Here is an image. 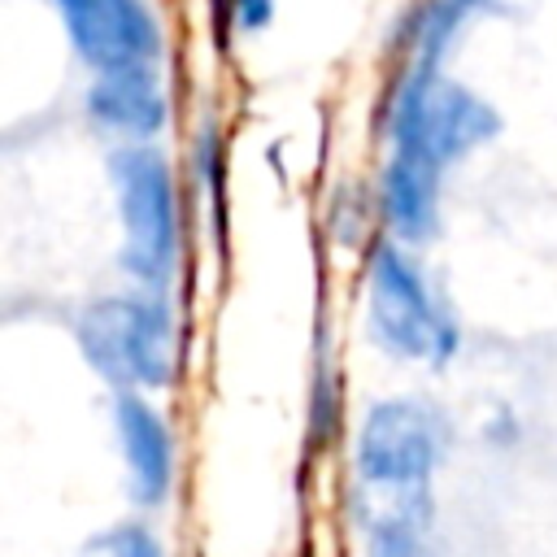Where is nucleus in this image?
I'll list each match as a JSON object with an SVG mask.
<instances>
[{
  "mask_svg": "<svg viewBox=\"0 0 557 557\" xmlns=\"http://www.w3.org/2000/svg\"><path fill=\"white\" fill-rule=\"evenodd\" d=\"M440 457L444 422L422 400H379L357 426V474L383 500L379 509L431 513V479Z\"/></svg>",
  "mask_w": 557,
  "mask_h": 557,
  "instance_id": "f257e3e1",
  "label": "nucleus"
},
{
  "mask_svg": "<svg viewBox=\"0 0 557 557\" xmlns=\"http://www.w3.org/2000/svg\"><path fill=\"white\" fill-rule=\"evenodd\" d=\"M500 117L487 100H479L470 87L448 83L431 57H418L413 70L400 78L387 113V139L392 152L422 157L440 170L474 152L496 135Z\"/></svg>",
  "mask_w": 557,
  "mask_h": 557,
  "instance_id": "f03ea898",
  "label": "nucleus"
},
{
  "mask_svg": "<svg viewBox=\"0 0 557 557\" xmlns=\"http://www.w3.org/2000/svg\"><path fill=\"white\" fill-rule=\"evenodd\" d=\"M366 318L379 348L405 361L444 366L457 352V322L435 300L426 274L396 248L374 244L366 270Z\"/></svg>",
  "mask_w": 557,
  "mask_h": 557,
  "instance_id": "7ed1b4c3",
  "label": "nucleus"
},
{
  "mask_svg": "<svg viewBox=\"0 0 557 557\" xmlns=\"http://www.w3.org/2000/svg\"><path fill=\"white\" fill-rule=\"evenodd\" d=\"M87 361L122 392L165 387L174 374V322L161 296H100L78 313Z\"/></svg>",
  "mask_w": 557,
  "mask_h": 557,
  "instance_id": "20e7f679",
  "label": "nucleus"
},
{
  "mask_svg": "<svg viewBox=\"0 0 557 557\" xmlns=\"http://www.w3.org/2000/svg\"><path fill=\"white\" fill-rule=\"evenodd\" d=\"M109 178L122 218V265L144 287H161L174 270V244H178L170 165L157 148L131 144L109 157Z\"/></svg>",
  "mask_w": 557,
  "mask_h": 557,
  "instance_id": "39448f33",
  "label": "nucleus"
},
{
  "mask_svg": "<svg viewBox=\"0 0 557 557\" xmlns=\"http://www.w3.org/2000/svg\"><path fill=\"white\" fill-rule=\"evenodd\" d=\"M74 52L96 70H139L161 61V26L148 0H57Z\"/></svg>",
  "mask_w": 557,
  "mask_h": 557,
  "instance_id": "423d86ee",
  "label": "nucleus"
},
{
  "mask_svg": "<svg viewBox=\"0 0 557 557\" xmlns=\"http://www.w3.org/2000/svg\"><path fill=\"white\" fill-rule=\"evenodd\" d=\"M113 426H117V444H122V461H126L135 500L161 505L174 483V440H170L165 418L139 392H117Z\"/></svg>",
  "mask_w": 557,
  "mask_h": 557,
  "instance_id": "0eeeda50",
  "label": "nucleus"
},
{
  "mask_svg": "<svg viewBox=\"0 0 557 557\" xmlns=\"http://www.w3.org/2000/svg\"><path fill=\"white\" fill-rule=\"evenodd\" d=\"M87 113L100 126L122 131L131 139L157 135L161 122H165V91H161L157 65L96 74V83L87 87Z\"/></svg>",
  "mask_w": 557,
  "mask_h": 557,
  "instance_id": "6e6552de",
  "label": "nucleus"
},
{
  "mask_svg": "<svg viewBox=\"0 0 557 557\" xmlns=\"http://www.w3.org/2000/svg\"><path fill=\"white\" fill-rule=\"evenodd\" d=\"M440 165L409 157V152H392L383 165V213L387 226L405 239V244H426L440 226Z\"/></svg>",
  "mask_w": 557,
  "mask_h": 557,
  "instance_id": "1a4fd4ad",
  "label": "nucleus"
},
{
  "mask_svg": "<svg viewBox=\"0 0 557 557\" xmlns=\"http://www.w3.org/2000/svg\"><path fill=\"white\" fill-rule=\"evenodd\" d=\"M366 557H440L431 544V513L418 509H379L370 518Z\"/></svg>",
  "mask_w": 557,
  "mask_h": 557,
  "instance_id": "9d476101",
  "label": "nucleus"
},
{
  "mask_svg": "<svg viewBox=\"0 0 557 557\" xmlns=\"http://www.w3.org/2000/svg\"><path fill=\"white\" fill-rule=\"evenodd\" d=\"M78 557H161V544L152 540V531H144L135 522H122V527H109V531L91 535Z\"/></svg>",
  "mask_w": 557,
  "mask_h": 557,
  "instance_id": "9b49d317",
  "label": "nucleus"
},
{
  "mask_svg": "<svg viewBox=\"0 0 557 557\" xmlns=\"http://www.w3.org/2000/svg\"><path fill=\"white\" fill-rule=\"evenodd\" d=\"M274 13V0H231V17L239 30H261Z\"/></svg>",
  "mask_w": 557,
  "mask_h": 557,
  "instance_id": "f8f14e48",
  "label": "nucleus"
},
{
  "mask_svg": "<svg viewBox=\"0 0 557 557\" xmlns=\"http://www.w3.org/2000/svg\"><path fill=\"white\" fill-rule=\"evenodd\" d=\"M461 4H466V9H470V4H483V0H461Z\"/></svg>",
  "mask_w": 557,
  "mask_h": 557,
  "instance_id": "ddd939ff",
  "label": "nucleus"
}]
</instances>
